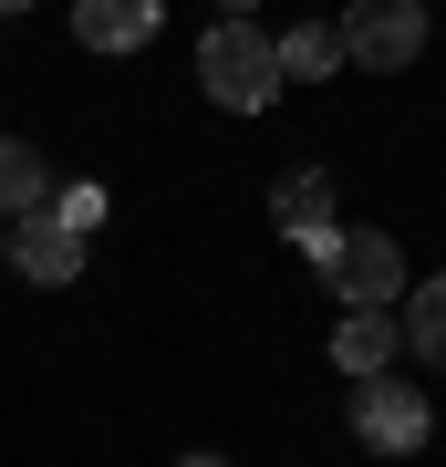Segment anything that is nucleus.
Segmentation results:
<instances>
[{
	"instance_id": "1",
	"label": "nucleus",
	"mask_w": 446,
	"mask_h": 467,
	"mask_svg": "<svg viewBox=\"0 0 446 467\" xmlns=\"http://www.w3.org/2000/svg\"><path fill=\"white\" fill-rule=\"evenodd\" d=\"M198 84H208V104H229V115H260V104L281 94V52H270L260 21H218L198 42Z\"/></svg>"
},
{
	"instance_id": "3",
	"label": "nucleus",
	"mask_w": 446,
	"mask_h": 467,
	"mask_svg": "<svg viewBox=\"0 0 446 467\" xmlns=\"http://www.w3.org/2000/svg\"><path fill=\"white\" fill-rule=\"evenodd\" d=\"M332 32H343V63H364V73H405L415 52H426V0H353Z\"/></svg>"
},
{
	"instance_id": "11",
	"label": "nucleus",
	"mask_w": 446,
	"mask_h": 467,
	"mask_svg": "<svg viewBox=\"0 0 446 467\" xmlns=\"http://www.w3.org/2000/svg\"><path fill=\"white\" fill-rule=\"evenodd\" d=\"M395 343H415V364H436V374H446V281L415 291V312L395 322Z\"/></svg>"
},
{
	"instance_id": "9",
	"label": "nucleus",
	"mask_w": 446,
	"mask_h": 467,
	"mask_svg": "<svg viewBox=\"0 0 446 467\" xmlns=\"http://www.w3.org/2000/svg\"><path fill=\"white\" fill-rule=\"evenodd\" d=\"M270 52H281V84L291 73L301 84H332V73H343V32H332V21H301V32H281Z\"/></svg>"
},
{
	"instance_id": "13",
	"label": "nucleus",
	"mask_w": 446,
	"mask_h": 467,
	"mask_svg": "<svg viewBox=\"0 0 446 467\" xmlns=\"http://www.w3.org/2000/svg\"><path fill=\"white\" fill-rule=\"evenodd\" d=\"M249 11H260V0H218V21H249Z\"/></svg>"
},
{
	"instance_id": "8",
	"label": "nucleus",
	"mask_w": 446,
	"mask_h": 467,
	"mask_svg": "<svg viewBox=\"0 0 446 467\" xmlns=\"http://www.w3.org/2000/svg\"><path fill=\"white\" fill-rule=\"evenodd\" d=\"M332 364H343L353 384H364V374H384V364H395V322H384V312H353V322H332Z\"/></svg>"
},
{
	"instance_id": "15",
	"label": "nucleus",
	"mask_w": 446,
	"mask_h": 467,
	"mask_svg": "<svg viewBox=\"0 0 446 467\" xmlns=\"http://www.w3.org/2000/svg\"><path fill=\"white\" fill-rule=\"evenodd\" d=\"M0 11H32V0H0Z\"/></svg>"
},
{
	"instance_id": "5",
	"label": "nucleus",
	"mask_w": 446,
	"mask_h": 467,
	"mask_svg": "<svg viewBox=\"0 0 446 467\" xmlns=\"http://www.w3.org/2000/svg\"><path fill=\"white\" fill-rule=\"evenodd\" d=\"M11 270H21V281H42V291H63L73 270H83V229H63L52 208H32V218L11 229Z\"/></svg>"
},
{
	"instance_id": "10",
	"label": "nucleus",
	"mask_w": 446,
	"mask_h": 467,
	"mask_svg": "<svg viewBox=\"0 0 446 467\" xmlns=\"http://www.w3.org/2000/svg\"><path fill=\"white\" fill-rule=\"evenodd\" d=\"M42 198H52V167L21 146V135H0V218H32Z\"/></svg>"
},
{
	"instance_id": "6",
	"label": "nucleus",
	"mask_w": 446,
	"mask_h": 467,
	"mask_svg": "<svg viewBox=\"0 0 446 467\" xmlns=\"http://www.w3.org/2000/svg\"><path fill=\"white\" fill-rule=\"evenodd\" d=\"M156 21H166V0H83L73 32H83V52H146Z\"/></svg>"
},
{
	"instance_id": "7",
	"label": "nucleus",
	"mask_w": 446,
	"mask_h": 467,
	"mask_svg": "<svg viewBox=\"0 0 446 467\" xmlns=\"http://www.w3.org/2000/svg\"><path fill=\"white\" fill-rule=\"evenodd\" d=\"M270 218H281L291 239H312V229H332V177H322V167H291L281 187H270Z\"/></svg>"
},
{
	"instance_id": "16",
	"label": "nucleus",
	"mask_w": 446,
	"mask_h": 467,
	"mask_svg": "<svg viewBox=\"0 0 446 467\" xmlns=\"http://www.w3.org/2000/svg\"><path fill=\"white\" fill-rule=\"evenodd\" d=\"M0 260H11V239H0Z\"/></svg>"
},
{
	"instance_id": "2",
	"label": "nucleus",
	"mask_w": 446,
	"mask_h": 467,
	"mask_svg": "<svg viewBox=\"0 0 446 467\" xmlns=\"http://www.w3.org/2000/svg\"><path fill=\"white\" fill-rule=\"evenodd\" d=\"M301 250H312V270L353 301V312H384V301L405 291V250H395L384 229H312Z\"/></svg>"
},
{
	"instance_id": "12",
	"label": "nucleus",
	"mask_w": 446,
	"mask_h": 467,
	"mask_svg": "<svg viewBox=\"0 0 446 467\" xmlns=\"http://www.w3.org/2000/svg\"><path fill=\"white\" fill-rule=\"evenodd\" d=\"M52 218H63V229H94V218H104V187H63V198H42Z\"/></svg>"
},
{
	"instance_id": "14",
	"label": "nucleus",
	"mask_w": 446,
	"mask_h": 467,
	"mask_svg": "<svg viewBox=\"0 0 446 467\" xmlns=\"http://www.w3.org/2000/svg\"><path fill=\"white\" fill-rule=\"evenodd\" d=\"M177 467H229V457H177Z\"/></svg>"
},
{
	"instance_id": "4",
	"label": "nucleus",
	"mask_w": 446,
	"mask_h": 467,
	"mask_svg": "<svg viewBox=\"0 0 446 467\" xmlns=\"http://www.w3.org/2000/svg\"><path fill=\"white\" fill-rule=\"evenodd\" d=\"M353 426H364V447H384V457H405V447H426V405L405 395L395 374H364V395H353Z\"/></svg>"
}]
</instances>
